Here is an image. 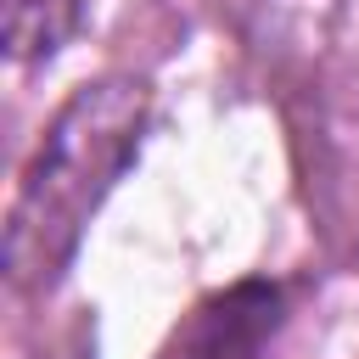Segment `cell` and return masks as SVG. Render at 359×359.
<instances>
[{"instance_id":"cell-1","label":"cell","mask_w":359,"mask_h":359,"mask_svg":"<svg viewBox=\"0 0 359 359\" xmlns=\"http://www.w3.org/2000/svg\"><path fill=\"white\" fill-rule=\"evenodd\" d=\"M146 118L151 90L135 73H101L56 107L6 213V275L17 292H50L67 275L84 224L140 157Z\"/></svg>"},{"instance_id":"cell-2","label":"cell","mask_w":359,"mask_h":359,"mask_svg":"<svg viewBox=\"0 0 359 359\" xmlns=\"http://www.w3.org/2000/svg\"><path fill=\"white\" fill-rule=\"evenodd\" d=\"M280 286L275 280H236L224 292H208L157 348V359H264L280 331Z\"/></svg>"},{"instance_id":"cell-3","label":"cell","mask_w":359,"mask_h":359,"mask_svg":"<svg viewBox=\"0 0 359 359\" xmlns=\"http://www.w3.org/2000/svg\"><path fill=\"white\" fill-rule=\"evenodd\" d=\"M84 17H90V0H0L6 56L17 67L50 62V56H62L79 39Z\"/></svg>"}]
</instances>
